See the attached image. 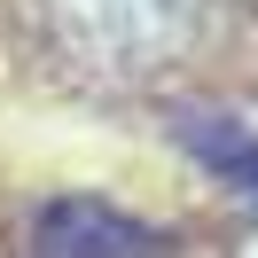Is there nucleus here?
<instances>
[{
  "label": "nucleus",
  "instance_id": "nucleus-1",
  "mask_svg": "<svg viewBox=\"0 0 258 258\" xmlns=\"http://www.w3.org/2000/svg\"><path fill=\"white\" fill-rule=\"evenodd\" d=\"M39 8H47L55 47L110 79H149L180 63L204 24V0H39Z\"/></svg>",
  "mask_w": 258,
  "mask_h": 258
},
{
  "label": "nucleus",
  "instance_id": "nucleus-2",
  "mask_svg": "<svg viewBox=\"0 0 258 258\" xmlns=\"http://www.w3.org/2000/svg\"><path fill=\"white\" fill-rule=\"evenodd\" d=\"M250 258H258V235H250Z\"/></svg>",
  "mask_w": 258,
  "mask_h": 258
}]
</instances>
